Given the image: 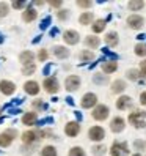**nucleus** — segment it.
Listing matches in <instances>:
<instances>
[{
    "instance_id": "2",
    "label": "nucleus",
    "mask_w": 146,
    "mask_h": 156,
    "mask_svg": "<svg viewBox=\"0 0 146 156\" xmlns=\"http://www.w3.org/2000/svg\"><path fill=\"white\" fill-rule=\"evenodd\" d=\"M110 154L112 156H127L129 154V147H127L126 142H113Z\"/></svg>"
},
{
    "instance_id": "35",
    "label": "nucleus",
    "mask_w": 146,
    "mask_h": 156,
    "mask_svg": "<svg viewBox=\"0 0 146 156\" xmlns=\"http://www.w3.org/2000/svg\"><path fill=\"white\" fill-rule=\"evenodd\" d=\"M93 80H94V84L102 85V84H105V82H107L108 79H107V76H104V74H94Z\"/></svg>"
},
{
    "instance_id": "46",
    "label": "nucleus",
    "mask_w": 146,
    "mask_h": 156,
    "mask_svg": "<svg viewBox=\"0 0 146 156\" xmlns=\"http://www.w3.org/2000/svg\"><path fill=\"white\" fill-rule=\"evenodd\" d=\"M52 6H61V2H50Z\"/></svg>"
},
{
    "instance_id": "40",
    "label": "nucleus",
    "mask_w": 146,
    "mask_h": 156,
    "mask_svg": "<svg viewBox=\"0 0 146 156\" xmlns=\"http://www.w3.org/2000/svg\"><path fill=\"white\" fill-rule=\"evenodd\" d=\"M49 24H50V16H49V17H44V21L41 22V25H39V27L44 30V29H46V27H47Z\"/></svg>"
},
{
    "instance_id": "9",
    "label": "nucleus",
    "mask_w": 146,
    "mask_h": 156,
    "mask_svg": "<svg viewBox=\"0 0 146 156\" xmlns=\"http://www.w3.org/2000/svg\"><path fill=\"white\" fill-rule=\"evenodd\" d=\"M65 87L68 91H76L80 87V77L79 76H69L65 80Z\"/></svg>"
},
{
    "instance_id": "28",
    "label": "nucleus",
    "mask_w": 146,
    "mask_h": 156,
    "mask_svg": "<svg viewBox=\"0 0 146 156\" xmlns=\"http://www.w3.org/2000/svg\"><path fill=\"white\" fill-rule=\"evenodd\" d=\"M93 58H94V54L91 52V51L80 52V60H82V62H90V60H93Z\"/></svg>"
},
{
    "instance_id": "44",
    "label": "nucleus",
    "mask_w": 146,
    "mask_h": 156,
    "mask_svg": "<svg viewBox=\"0 0 146 156\" xmlns=\"http://www.w3.org/2000/svg\"><path fill=\"white\" fill-rule=\"evenodd\" d=\"M140 103H141V106H146V91H143L140 95Z\"/></svg>"
},
{
    "instance_id": "14",
    "label": "nucleus",
    "mask_w": 146,
    "mask_h": 156,
    "mask_svg": "<svg viewBox=\"0 0 146 156\" xmlns=\"http://www.w3.org/2000/svg\"><path fill=\"white\" fill-rule=\"evenodd\" d=\"M132 104V98L131 96H120L116 99V107L120 111H124V109H129Z\"/></svg>"
},
{
    "instance_id": "22",
    "label": "nucleus",
    "mask_w": 146,
    "mask_h": 156,
    "mask_svg": "<svg viewBox=\"0 0 146 156\" xmlns=\"http://www.w3.org/2000/svg\"><path fill=\"white\" fill-rule=\"evenodd\" d=\"M21 62L24 63V65H29V63H33V60H35V54L33 52H30V51H25V52H22L21 54Z\"/></svg>"
},
{
    "instance_id": "10",
    "label": "nucleus",
    "mask_w": 146,
    "mask_h": 156,
    "mask_svg": "<svg viewBox=\"0 0 146 156\" xmlns=\"http://www.w3.org/2000/svg\"><path fill=\"white\" fill-rule=\"evenodd\" d=\"M0 91H2L3 95H13L14 91H16V85L13 84L11 80H2L0 82Z\"/></svg>"
},
{
    "instance_id": "29",
    "label": "nucleus",
    "mask_w": 146,
    "mask_h": 156,
    "mask_svg": "<svg viewBox=\"0 0 146 156\" xmlns=\"http://www.w3.org/2000/svg\"><path fill=\"white\" fill-rule=\"evenodd\" d=\"M135 54L138 57H144L146 55V44H141V43H138L135 46Z\"/></svg>"
},
{
    "instance_id": "4",
    "label": "nucleus",
    "mask_w": 146,
    "mask_h": 156,
    "mask_svg": "<svg viewBox=\"0 0 146 156\" xmlns=\"http://www.w3.org/2000/svg\"><path fill=\"white\" fill-rule=\"evenodd\" d=\"M88 137H90L91 140H94V142H101V140H104V137H105L104 128H101V126H93V128H90Z\"/></svg>"
},
{
    "instance_id": "43",
    "label": "nucleus",
    "mask_w": 146,
    "mask_h": 156,
    "mask_svg": "<svg viewBox=\"0 0 146 156\" xmlns=\"http://www.w3.org/2000/svg\"><path fill=\"white\" fill-rule=\"evenodd\" d=\"M25 2H13V8H16V10H21V8H24Z\"/></svg>"
},
{
    "instance_id": "34",
    "label": "nucleus",
    "mask_w": 146,
    "mask_h": 156,
    "mask_svg": "<svg viewBox=\"0 0 146 156\" xmlns=\"http://www.w3.org/2000/svg\"><path fill=\"white\" fill-rule=\"evenodd\" d=\"M127 74V79H131V80H137L140 77V71H137V69H129L126 73Z\"/></svg>"
},
{
    "instance_id": "23",
    "label": "nucleus",
    "mask_w": 146,
    "mask_h": 156,
    "mask_svg": "<svg viewBox=\"0 0 146 156\" xmlns=\"http://www.w3.org/2000/svg\"><path fill=\"white\" fill-rule=\"evenodd\" d=\"M36 137H38V134L35 131H27V133L22 134V142L24 144H33L36 140Z\"/></svg>"
},
{
    "instance_id": "25",
    "label": "nucleus",
    "mask_w": 146,
    "mask_h": 156,
    "mask_svg": "<svg viewBox=\"0 0 146 156\" xmlns=\"http://www.w3.org/2000/svg\"><path fill=\"white\" fill-rule=\"evenodd\" d=\"M105 25H107V22H105L104 19H99V21H96L91 27H93V32H94V33H101V32H104Z\"/></svg>"
},
{
    "instance_id": "16",
    "label": "nucleus",
    "mask_w": 146,
    "mask_h": 156,
    "mask_svg": "<svg viewBox=\"0 0 146 156\" xmlns=\"http://www.w3.org/2000/svg\"><path fill=\"white\" fill-rule=\"evenodd\" d=\"M24 90H25L29 95H38L39 85H38V82H35V80H29V82H25Z\"/></svg>"
},
{
    "instance_id": "48",
    "label": "nucleus",
    "mask_w": 146,
    "mask_h": 156,
    "mask_svg": "<svg viewBox=\"0 0 146 156\" xmlns=\"http://www.w3.org/2000/svg\"><path fill=\"white\" fill-rule=\"evenodd\" d=\"M0 111H2V109H0Z\"/></svg>"
},
{
    "instance_id": "8",
    "label": "nucleus",
    "mask_w": 146,
    "mask_h": 156,
    "mask_svg": "<svg viewBox=\"0 0 146 156\" xmlns=\"http://www.w3.org/2000/svg\"><path fill=\"white\" fill-rule=\"evenodd\" d=\"M44 88H46V91L47 93H57L58 91V88H60V84H58V80H57V77H47L44 80Z\"/></svg>"
},
{
    "instance_id": "33",
    "label": "nucleus",
    "mask_w": 146,
    "mask_h": 156,
    "mask_svg": "<svg viewBox=\"0 0 146 156\" xmlns=\"http://www.w3.org/2000/svg\"><path fill=\"white\" fill-rule=\"evenodd\" d=\"M69 156H85V151L80 147H74V148L69 150Z\"/></svg>"
},
{
    "instance_id": "13",
    "label": "nucleus",
    "mask_w": 146,
    "mask_h": 156,
    "mask_svg": "<svg viewBox=\"0 0 146 156\" xmlns=\"http://www.w3.org/2000/svg\"><path fill=\"white\" fill-rule=\"evenodd\" d=\"M124 126H126L124 118H121V117H115L113 120H112V123H110V129H112L113 133H121V131L124 129Z\"/></svg>"
},
{
    "instance_id": "3",
    "label": "nucleus",
    "mask_w": 146,
    "mask_h": 156,
    "mask_svg": "<svg viewBox=\"0 0 146 156\" xmlns=\"http://www.w3.org/2000/svg\"><path fill=\"white\" fill-rule=\"evenodd\" d=\"M108 114H110V111H108V107L105 104H99L94 107V111H93V118L97 122H102L105 120V118L108 117Z\"/></svg>"
},
{
    "instance_id": "15",
    "label": "nucleus",
    "mask_w": 146,
    "mask_h": 156,
    "mask_svg": "<svg viewBox=\"0 0 146 156\" xmlns=\"http://www.w3.org/2000/svg\"><path fill=\"white\" fill-rule=\"evenodd\" d=\"M118 69V63L113 62V60H104L102 63V71L105 73V74H112V73H115Z\"/></svg>"
},
{
    "instance_id": "17",
    "label": "nucleus",
    "mask_w": 146,
    "mask_h": 156,
    "mask_svg": "<svg viewBox=\"0 0 146 156\" xmlns=\"http://www.w3.org/2000/svg\"><path fill=\"white\" fill-rule=\"evenodd\" d=\"M53 54H55L57 58H61V60L69 57V51L66 48H63V46H55V48H53Z\"/></svg>"
},
{
    "instance_id": "42",
    "label": "nucleus",
    "mask_w": 146,
    "mask_h": 156,
    "mask_svg": "<svg viewBox=\"0 0 146 156\" xmlns=\"http://www.w3.org/2000/svg\"><path fill=\"white\" fill-rule=\"evenodd\" d=\"M46 58H47V51L42 49V51L39 52V60H41V62H46Z\"/></svg>"
},
{
    "instance_id": "31",
    "label": "nucleus",
    "mask_w": 146,
    "mask_h": 156,
    "mask_svg": "<svg viewBox=\"0 0 146 156\" xmlns=\"http://www.w3.org/2000/svg\"><path fill=\"white\" fill-rule=\"evenodd\" d=\"M129 10L131 11H138V10H141V8L144 6V2H129Z\"/></svg>"
},
{
    "instance_id": "47",
    "label": "nucleus",
    "mask_w": 146,
    "mask_h": 156,
    "mask_svg": "<svg viewBox=\"0 0 146 156\" xmlns=\"http://www.w3.org/2000/svg\"><path fill=\"white\" fill-rule=\"evenodd\" d=\"M134 156H141V154H140V153H137V154H134Z\"/></svg>"
},
{
    "instance_id": "32",
    "label": "nucleus",
    "mask_w": 146,
    "mask_h": 156,
    "mask_svg": "<svg viewBox=\"0 0 146 156\" xmlns=\"http://www.w3.org/2000/svg\"><path fill=\"white\" fill-rule=\"evenodd\" d=\"M105 147L104 145H94L93 147V154L94 156H102V154H105Z\"/></svg>"
},
{
    "instance_id": "36",
    "label": "nucleus",
    "mask_w": 146,
    "mask_h": 156,
    "mask_svg": "<svg viewBox=\"0 0 146 156\" xmlns=\"http://www.w3.org/2000/svg\"><path fill=\"white\" fill-rule=\"evenodd\" d=\"M8 5L5 3V2H0V17H3V16H6L8 14Z\"/></svg>"
},
{
    "instance_id": "30",
    "label": "nucleus",
    "mask_w": 146,
    "mask_h": 156,
    "mask_svg": "<svg viewBox=\"0 0 146 156\" xmlns=\"http://www.w3.org/2000/svg\"><path fill=\"white\" fill-rule=\"evenodd\" d=\"M35 69H36L35 63H29V65H24L22 73H24L25 76H30V74H33V73H35Z\"/></svg>"
},
{
    "instance_id": "37",
    "label": "nucleus",
    "mask_w": 146,
    "mask_h": 156,
    "mask_svg": "<svg viewBox=\"0 0 146 156\" xmlns=\"http://www.w3.org/2000/svg\"><path fill=\"white\" fill-rule=\"evenodd\" d=\"M68 16H69V10H60V11H58V19H60V21L68 19Z\"/></svg>"
},
{
    "instance_id": "11",
    "label": "nucleus",
    "mask_w": 146,
    "mask_h": 156,
    "mask_svg": "<svg viewBox=\"0 0 146 156\" xmlns=\"http://www.w3.org/2000/svg\"><path fill=\"white\" fill-rule=\"evenodd\" d=\"M65 133H66V136H69V137H76V136L80 133V125H79L77 122H69V123L65 126Z\"/></svg>"
},
{
    "instance_id": "21",
    "label": "nucleus",
    "mask_w": 146,
    "mask_h": 156,
    "mask_svg": "<svg viewBox=\"0 0 146 156\" xmlns=\"http://www.w3.org/2000/svg\"><path fill=\"white\" fill-rule=\"evenodd\" d=\"M124 90H126V82L121 80V79L115 80L112 84V91H113V93H123Z\"/></svg>"
},
{
    "instance_id": "5",
    "label": "nucleus",
    "mask_w": 146,
    "mask_h": 156,
    "mask_svg": "<svg viewBox=\"0 0 146 156\" xmlns=\"http://www.w3.org/2000/svg\"><path fill=\"white\" fill-rule=\"evenodd\" d=\"M16 129H8L5 133L0 134V147H8V145H11L13 140H14V137H16Z\"/></svg>"
},
{
    "instance_id": "19",
    "label": "nucleus",
    "mask_w": 146,
    "mask_h": 156,
    "mask_svg": "<svg viewBox=\"0 0 146 156\" xmlns=\"http://www.w3.org/2000/svg\"><path fill=\"white\" fill-rule=\"evenodd\" d=\"M118 33L116 32H108L107 35H105V43H107V46H112V48H115V46L118 44Z\"/></svg>"
},
{
    "instance_id": "45",
    "label": "nucleus",
    "mask_w": 146,
    "mask_h": 156,
    "mask_svg": "<svg viewBox=\"0 0 146 156\" xmlns=\"http://www.w3.org/2000/svg\"><path fill=\"white\" fill-rule=\"evenodd\" d=\"M77 5L82 6V8H90L91 6V2H77Z\"/></svg>"
},
{
    "instance_id": "26",
    "label": "nucleus",
    "mask_w": 146,
    "mask_h": 156,
    "mask_svg": "<svg viewBox=\"0 0 146 156\" xmlns=\"http://www.w3.org/2000/svg\"><path fill=\"white\" fill-rule=\"evenodd\" d=\"M79 21L82 25H87V24H91L93 22V13H83L80 17H79Z\"/></svg>"
},
{
    "instance_id": "38",
    "label": "nucleus",
    "mask_w": 146,
    "mask_h": 156,
    "mask_svg": "<svg viewBox=\"0 0 146 156\" xmlns=\"http://www.w3.org/2000/svg\"><path fill=\"white\" fill-rule=\"evenodd\" d=\"M102 52L105 54V55H108V57H110V60H113V62H116V58H118V55H116V54H113V52H110V51H108V49H102Z\"/></svg>"
},
{
    "instance_id": "27",
    "label": "nucleus",
    "mask_w": 146,
    "mask_h": 156,
    "mask_svg": "<svg viewBox=\"0 0 146 156\" xmlns=\"http://www.w3.org/2000/svg\"><path fill=\"white\" fill-rule=\"evenodd\" d=\"M41 156H57V150H55V147H44V148L41 150Z\"/></svg>"
},
{
    "instance_id": "39",
    "label": "nucleus",
    "mask_w": 146,
    "mask_h": 156,
    "mask_svg": "<svg viewBox=\"0 0 146 156\" xmlns=\"http://www.w3.org/2000/svg\"><path fill=\"white\" fill-rule=\"evenodd\" d=\"M140 76H144L146 77V60H143L140 63Z\"/></svg>"
},
{
    "instance_id": "24",
    "label": "nucleus",
    "mask_w": 146,
    "mask_h": 156,
    "mask_svg": "<svg viewBox=\"0 0 146 156\" xmlns=\"http://www.w3.org/2000/svg\"><path fill=\"white\" fill-rule=\"evenodd\" d=\"M22 123H24V125H29V126L35 125V123H36V114H35V112H27V114L22 117Z\"/></svg>"
},
{
    "instance_id": "1",
    "label": "nucleus",
    "mask_w": 146,
    "mask_h": 156,
    "mask_svg": "<svg viewBox=\"0 0 146 156\" xmlns=\"http://www.w3.org/2000/svg\"><path fill=\"white\" fill-rule=\"evenodd\" d=\"M129 123L135 128H144L146 126V112L144 111H135L129 115Z\"/></svg>"
},
{
    "instance_id": "18",
    "label": "nucleus",
    "mask_w": 146,
    "mask_h": 156,
    "mask_svg": "<svg viewBox=\"0 0 146 156\" xmlns=\"http://www.w3.org/2000/svg\"><path fill=\"white\" fill-rule=\"evenodd\" d=\"M36 16H38V11L35 10V8H29V10H25L24 14H22V19L25 22H32L36 19Z\"/></svg>"
},
{
    "instance_id": "6",
    "label": "nucleus",
    "mask_w": 146,
    "mask_h": 156,
    "mask_svg": "<svg viewBox=\"0 0 146 156\" xmlns=\"http://www.w3.org/2000/svg\"><path fill=\"white\" fill-rule=\"evenodd\" d=\"M143 24H144V19L141 16H138V14H132V16L127 17V25H129L131 29H134V30H140L143 27Z\"/></svg>"
},
{
    "instance_id": "12",
    "label": "nucleus",
    "mask_w": 146,
    "mask_h": 156,
    "mask_svg": "<svg viewBox=\"0 0 146 156\" xmlns=\"http://www.w3.org/2000/svg\"><path fill=\"white\" fill-rule=\"evenodd\" d=\"M63 40H65L68 44H77L80 41V36L76 30H66L65 35H63Z\"/></svg>"
},
{
    "instance_id": "41",
    "label": "nucleus",
    "mask_w": 146,
    "mask_h": 156,
    "mask_svg": "<svg viewBox=\"0 0 146 156\" xmlns=\"http://www.w3.org/2000/svg\"><path fill=\"white\" fill-rule=\"evenodd\" d=\"M135 148H144L146 147V142H143V140H135Z\"/></svg>"
},
{
    "instance_id": "7",
    "label": "nucleus",
    "mask_w": 146,
    "mask_h": 156,
    "mask_svg": "<svg viewBox=\"0 0 146 156\" xmlns=\"http://www.w3.org/2000/svg\"><path fill=\"white\" fill-rule=\"evenodd\" d=\"M82 107L83 109H91L97 104V96L94 93H85L83 98H82Z\"/></svg>"
},
{
    "instance_id": "20",
    "label": "nucleus",
    "mask_w": 146,
    "mask_h": 156,
    "mask_svg": "<svg viewBox=\"0 0 146 156\" xmlns=\"http://www.w3.org/2000/svg\"><path fill=\"white\" fill-rule=\"evenodd\" d=\"M99 44H101V41H99L97 36H87V38H85V46L90 48V49L99 48Z\"/></svg>"
}]
</instances>
